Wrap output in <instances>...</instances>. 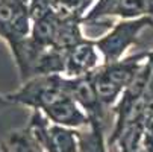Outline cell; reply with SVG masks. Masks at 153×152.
Here are the masks:
<instances>
[{
    "label": "cell",
    "mask_w": 153,
    "mask_h": 152,
    "mask_svg": "<svg viewBox=\"0 0 153 152\" xmlns=\"http://www.w3.org/2000/svg\"><path fill=\"white\" fill-rule=\"evenodd\" d=\"M91 3L93 0H52V8L61 20L82 21Z\"/></svg>",
    "instance_id": "obj_10"
},
{
    "label": "cell",
    "mask_w": 153,
    "mask_h": 152,
    "mask_svg": "<svg viewBox=\"0 0 153 152\" xmlns=\"http://www.w3.org/2000/svg\"><path fill=\"white\" fill-rule=\"evenodd\" d=\"M64 88L68 97H71L82 110L88 114L91 120H99L103 123L106 108L100 102L93 81L88 76L80 78H65L64 76Z\"/></svg>",
    "instance_id": "obj_3"
},
{
    "label": "cell",
    "mask_w": 153,
    "mask_h": 152,
    "mask_svg": "<svg viewBox=\"0 0 153 152\" xmlns=\"http://www.w3.org/2000/svg\"><path fill=\"white\" fill-rule=\"evenodd\" d=\"M79 140V152H108V142L103 136V123L99 120H91V123L76 129Z\"/></svg>",
    "instance_id": "obj_9"
},
{
    "label": "cell",
    "mask_w": 153,
    "mask_h": 152,
    "mask_svg": "<svg viewBox=\"0 0 153 152\" xmlns=\"http://www.w3.org/2000/svg\"><path fill=\"white\" fill-rule=\"evenodd\" d=\"M144 15H147L144 0H97L82 18V23H93L106 17L132 20Z\"/></svg>",
    "instance_id": "obj_5"
},
{
    "label": "cell",
    "mask_w": 153,
    "mask_h": 152,
    "mask_svg": "<svg viewBox=\"0 0 153 152\" xmlns=\"http://www.w3.org/2000/svg\"><path fill=\"white\" fill-rule=\"evenodd\" d=\"M103 66L102 55L93 40H83L67 52L65 58V78L88 76Z\"/></svg>",
    "instance_id": "obj_4"
},
{
    "label": "cell",
    "mask_w": 153,
    "mask_h": 152,
    "mask_svg": "<svg viewBox=\"0 0 153 152\" xmlns=\"http://www.w3.org/2000/svg\"><path fill=\"white\" fill-rule=\"evenodd\" d=\"M150 55H152V52H138L135 55L121 58L120 61H115L112 64H103L102 67H103L105 73L124 90L137 78V75L147 62Z\"/></svg>",
    "instance_id": "obj_7"
},
{
    "label": "cell",
    "mask_w": 153,
    "mask_h": 152,
    "mask_svg": "<svg viewBox=\"0 0 153 152\" xmlns=\"http://www.w3.org/2000/svg\"><path fill=\"white\" fill-rule=\"evenodd\" d=\"M90 78L93 81L96 93H97L100 102L103 103V106L106 108V110H108V108H111V106H115L124 90L121 88L120 85H117L111 78L105 73L102 66L97 70H94L90 75Z\"/></svg>",
    "instance_id": "obj_8"
},
{
    "label": "cell",
    "mask_w": 153,
    "mask_h": 152,
    "mask_svg": "<svg viewBox=\"0 0 153 152\" xmlns=\"http://www.w3.org/2000/svg\"><path fill=\"white\" fill-rule=\"evenodd\" d=\"M143 143L144 152H153V76L144 94L143 108Z\"/></svg>",
    "instance_id": "obj_11"
},
{
    "label": "cell",
    "mask_w": 153,
    "mask_h": 152,
    "mask_svg": "<svg viewBox=\"0 0 153 152\" xmlns=\"http://www.w3.org/2000/svg\"><path fill=\"white\" fill-rule=\"evenodd\" d=\"M146 3V9H147V15L153 18V0H144Z\"/></svg>",
    "instance_id": "obj_13"
},
{
    "label": "cell",
    "mask_w": 153,
    "mask_h": 152,
    "mask_svg": "<svg viewBox=\"0 0 153 152\" xmlns=\"http://www.w3.org/2000/svg\"><path fill=\"white\" fill-rule=\"evenodd\" d=\"M42 114L52 125L64 126L68 129H83L91 123L88 114L68 96L62 97L59 102L47 108Z\"/></svg>",
    "instance_id": "obj_6"
},
{
    "label": "cell",
    "mask_w": 153,
    "mask_h": 152,
    "mask_svg": "<svg viewBox=\"0 0 153 152\" xmlns=\"http://www.w3.org/2000/svg\"><path fill=\"white\" fill-rule=\"evenodd\" d=\"M146 28H153V18L149 15L117 21L111 28V31L94 41L102 55L103 64H112L115 61H120L127 49L138 41L141 32Z\"/></svg>",
    "instance_id": "obj_2"
},
{
    "label": "cell",
    "mask_w": 153,
    "mask_h": 152,
    "mask_svg": "<svg viewBox=\"0 0 153 152\" xmlns=\"http://www.w3.org/2000/svg\"><path fill=\"white\" fill-rule=\"evenodd\" d=\"M67 96L64 88L62 75H41L23 82L18 90L8 93L11 103H18L32 108L33 111L44 113L47 108Z\"/></svg>",
    "instance_id": "obj_1"
},
{
    "label": "cell",
    "mask_w": 153,
    "mask_h": 152,
    "mask_svg": "<svg viewBox=\"0 0 153 152\" xmlns=\"http://www.w3.org/2000/svg\"><path fill=\"white\" fill-rule=\"evenodd\" d=\"M9 105H12V103L8 100L6 94H5V96H2V94H0V111H2V110H5V108H6V106H9Z\"/></svg>",
    "instance_id": "obj_12"
}]
</instances>
